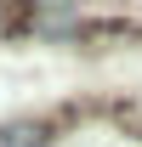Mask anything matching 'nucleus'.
Returning a JSON list of instances; mask_svg holds the SVG:
<instances>
[{"label": "nucleus", "instance_id": "1", "mask_svg": "<svg viewBox=\"0 0 142 147\" xmlns=\"http://www.w3.org/2000/svg\"><path fill=\"white\" fill-rule=\"evenodd\" d=\"M51 119H12V125H0V147H46L51 142Z\"/></svg>", "mask_w": 142, "mask_h": 147}]
</instances>
